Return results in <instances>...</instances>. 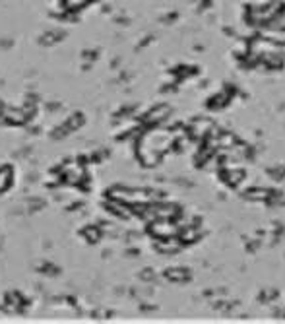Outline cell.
<instances>
[{
    "instance_id": "6da1fadb",
    "label": "cell",
    "mask_w": 285,
    "mask_h": 324,
    "mask_svg": "<svg viewBox=\"0 0 285 324\" xmlns=\"http://www.w3.org/2000/svg\"><path fill=\"white\" fill-rule=\"evenodd\" d=\"M10 185V171H0V191H4Z\"/></svg>"
}]
</instances>
